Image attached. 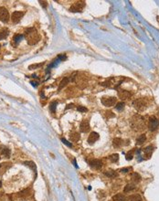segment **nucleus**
<instances>
[{
  "instance_id": "1",
  "label": "nucleus",
  "mask_w": 159,
  "mask_h": 201,
  "mask_svg": "<svg viewBox=\"0 0 159 201\" xmlns=\"http://www.w3.org/2000/svg\"><path fill=\"white\" fill-rule=\"evenodd\" d=\"M131 127L134 129V131H137V132H140V131H143L144 128H145V121H144V118L143 117L142 115L136 113L134 114L132 120H131Z\"/></svg>"
},
{
  "instance_id": "2",
  "label": "nucleus",
  "mask_w": 159,
  "mask_h": 201,
  "mask_svg": "<svg viewBox=\"0 0 159 201\" xmlns=\"http://www.w3.org/2000/svg\"><path fill=\"white\" fill-rule=\"evenodd\" d=\"M25 38L29 45H35L40 39V37L38 33V31L34 27H29V28L26 29Z\"/></svg>"
},
{
  "instance_id": "3",
  "label": "nucleus",
  "mask_w": 159,
  "mask_h": 201,
  "mask_svg": "<svg viewBox=\"0 0 159 201\" xmlns=\"http://www.w3.org/2000/svg\"><path fill=\"white\" fill-rule=\"evenodd\" d=\"M133 106L136 111L138 112H143L147 108V102L143 98L136 99L133 101Z\"/></svg>"
},
{
  "instance_id": "4",
  "label": "nucleus",
  "mask_w": 159,
  "mask_h": 201,
  "mask_svg": "<svg viewBox=\"0 0 159 201\" xmlns=\"http://www.w3.org/2000/svg\"><path fill=\"white\" fill-rule=\"evenodd\" d=\"M101 100V103L106 107H112L116 103L115 97H102Z\"/></svg>"
},
{
  "instance_id": "5",
  "label": "nucleus",
  "mask_w": 159,
  "mask_h": 201,
  "mask_svg": "<svg viewBox=\"0 0 159 201\" xmlns=\"http://www.w3.org/2000/svg\"><path fill=\"white\" fill-rule=\"evenodd\" d=\"M159 126V120L156 117L153 116V117H150L149 119V123H148V128L149 130L154 132L155 130H157Z\"/></svg>"
},
{
  "instance_id": "6",
  "label": "nucleus",
  "mask_w": 159,
  "mask_h": 201,
  "mask_svg": "<svg viewBox=\"0 0 159 201\" xmlns=\"http://www.w3.org/2000/svg\"><path fill=\"white\" fill-rule=\"evenodd\" d=\"M84 7H85L84 1H78L70 7V12H81V10L84 8Z\"/></svg>"
},
{
  "instance_id": "7",
  "label": "nucleus",
  "mask_w": 159,
  "mask_h": 201,
  "mask_svg": "<svg viewBox=\"0 0 159 201\" xmlns=\"http://www.w3.org/2000/svg\"><path fill=\"white\" fill-rule=\"evenodd\" d=\"M0 20L3 23H7L9 20V13L8 9L4 7L0 8Z\"/></svg>"
},
{
  "instance_id": "8",
  "label": "nucleus",
  "mask_w": 159,
  "mask_h": 201,
  "mask_svg": "<svg viewBox=\"0 0 159 201\" xmlns=\"http://www.w3.org/2000/svg\"><path fill=\"white\" fill-rule=\"evenodd\" d=\"M23 16H24V12H21V11H15V12L12 14V16H11L12 22L15 23V24L18 23V22L21 20V18L23 17Z\"/></svg>"
},
{
  "instance_id": "9",
  "label": "nucleus",
  "mask_w": 159,
  "mask_h": 201,
  "mask_svg": "<svg viewBox=\"0 0 159 201\" xmlns=\"http://www.w3.org/2000/svg\"><path fill=\"white\" fill-rule=\"evenodd\" d=\"M118 97L123 100H126L132 97V92L125 91V90H120L118 92Z\"/></svg>"
},
{
  "instance_id": "10",
  "label": "nucleus",
  "mask_w": 159,
  "mask_h": 201,
  "mask_svg": "<svg viewBox=\"0 0 159 201\" xmlns=\"http://www.w3.org/2000/svg\"><path fill=\"white\" fill-rule=\"evenodd\" d=\"M80 129H81V131L82 133H87V132H89L90 129H91L89 121H88V120H84V121H82L81 124V126H80Z\"/></svg>"
},
{
  "instance_id": "11",
  "label": "nucleus",
  "mask_w": 159,
  "mask_h": 201,
  "mask_svg": "<svg viewBox=\"0 0 159 201\" xmlns=\"http://www.w3.org/2000/svg\"><path fill=\"white\" fill-rule=\"evenodd\" d=\"M89 164L92 167L95 168V169H100L102 166V162L99 159H92L89 161Z\"/></svg>"
},
{
  "instance_id": "12",
  "label": "nucleus",
  "mask_w": 159,
  "mask_h": 201,
  "mask_svg": "<svg viewBox=\"0 0 159 201\" xmlns=\"http://www.w3.org/2000/svg\"><path fill=\"white\" fill-rule=\"evenodd\" d=\"M98 139H99V134L96 133V132H92L89 135V137H88V143L90 144H93Z\"/></svg>"
},
{
  "instance_id": "13",
  "label": "nucleus",
  "mask_w": 159,
  "mask_h": 201,
  "mask_svg": "<svg viewBox=\"0 0 159 201\" xmlns=\"http://www.w3.org/2000/svg\"><path fill=\"white\" fill-rule=\"evenodd\" d=\"M11 163H3L0 165V176L4 175L5 172H7V170H8L11 167Z\"/></svg>"
},
{
  "instance_id": "14",
  "label": "nucleus",
  "mask_w": 159,
  "mask_h": 201,
  "mask_svg": "<svg viewBox=\"0 0 159 201\" xmlns=\"http://www.w3.org/2000/svg\"><path fill=\"white\" fill-rule=\"evenodd\" d=\"M153 151H154V147L152 145H148L143 151L144 152V158L149 159L151 157V155H152V154H153Z\"/></svg>"
},
{
  "instance_id": "15",
  "label": "nucleus",
  "mask_w": 159,
  "mask_h": 201,
  "mask_svg": "<svg viewBox=\"0 0 159 201\" xmlns=\"http://www.w3.org/2000/svg\"><path fill=\"white\" fill-rule=\"evenodd\" d=\"M112 200L113 201H125L126 200V197L123 194H116L112 197Z\"/></svg>"
},
{
  "instance_id": "16",
  "label": "nucleus",
  "mask_w": 159,
  "mask_h": 201,
  "mask_svg": "<svg viewBox=\"0 0 159 201\" xmlns=\"http://www.w3.org/2000/svg\"><path fill=\"white\" fill-rule=\"evenodd\" d=\"M145 140H146V135L144 134H141V135H139L138 138L136 139V144H137V145H142L143 143L145 142Z\"/></svg>"
},
{
  "instance_id": "17",
  "label": "nucleus",
  "mask_w": 159,
  "mask_h": 201,
  "mask_svg": "<svg viewBox=\"0 0 159 201\" xmlns=\"http://www.w3.org/2000/svg\"><path fill=\"white\" fill-rule=\"evenodd\" d=\"M123 143H124V141H123L121 138H114L113 141H112V144H113V146H114L115 148L121 147V146L123 145Z\"/></svg>"
},
{
  "instance_id": "18",
  "label": "nucleus",
  "mask_w": 159,
  "mask_h": 201,
  "mask_svg": "<svg viewBox=\"0 0 159 201\" xmlns=\"http://www.w3.org/2000/svg\"><path fill=\"white\" fill-rule=\"evenodd\" d=\"M129 201H143L142 197L139 195V194H134V195H132L128 197Z\"/></svg>"
},
{
  "instance_id": "19",
  "label": "nucleus",
  "mask_w": 159,
  "mask_h": 201,
  "mask_svg": "<svg viewBox=\"0 0 159 201\" xmlns=\"http://www.w3.org/2000/svg\"><path fill=\"white\" fill-rule=\"evenodd\" d=\"M131 178H132V180L134 181V183H138V182H140L141 179H142L141 176H140L138 173H133V174L131 175Z\"/></svg>"
},
{
  "instance_id": "20",
  "label": "nucleus",
  "mask_w": 159,
  "mask_h": 201,
  "mask_svg": "<svg viewBox=\"0 0 159 201\" xmlns=\"http://www.w3.org/2000/svg\"><path fill=\"white\" fill-rule=\"evenodd\" d=\"M69 81H70V79L68 78V77H65V78H63L62 79V81H60V83H59V91H60L61 89H63L68 83H69Z\"/></svg>"
},
{
  "instance_id": "21",
  "label": "nucleus",
  "mask_w": 159,
  "mask_h": 201,
  "mask_svg": "<svg viewBox=\"0 0 159 201\" xmlns=\"http://www.w3.org/2000/svg\"><path fill=\"white\" fill-rule=\"evenodd\" d=\"M104 175L106 176H108V177H112V178H113V177H117L118 176V174L115 172V171H112V170H108V171H105L104 172Z\"/></svg>"
},
{
  "instance_id": "22",
  "label": "nucleus",
  "mask_w": 159,
  "mask_h": 201,
  "mask_svg": "<svg viewBox=\"0 0 159 201\" xmlns=\"http://www.w3.org/2000/svg\"><path fill=\"white\" fill-rule=\"evenodd\" d=\"M8 29H7V28H4V29H2L1 31H0V39H6L8 36Z\"/></svg>"
},
{
  "instance_id": "23",
  "label": "nucleus",
  "mask_w": 159,
  "mask_h": 201,
  "mask_svg": "<svg viewBox=\"0 0 159 201\" xmlns=\"http://www.w3.org/2000/svg\"><path fill=\"white\" fill-rule=\"evenodd\" d=\"M70 139L71 142H78L80 140V134L78 133H73V134H70Z\"/></svg>"
},
{
  "instance_id": "24",
  "label": "nucleus",
  "mask_w": 159,
  "mask_h": 201,
  "mask_svg": "<svg viewBox=\"0 0 159 201\" xmlns=\"http://www.w3.org/2000/svg\"><path fill=\"white\" fill-rule=\"evenodd\" d=\"M109 159H110V161L112 162V163H116L118 160H119V155H118V154H113V155H110Z\"/></svg>"
},
{
  "instance_id": "25",
  "label": "nucleus",
  "mask_w": 159,
  "mask_h": 201,
  "mask_svg": "<svg viewBox=\"0 0 159 201\" xmlns=\"http://www.w3.org/2000/svg\"><path fill=\"white\" fill-rule=\"evenodd\" d=\"M57 105H58V102H57V101H52V102L50 103V110L51 112H53V113L56 112V107H57Z\"/></svg>"
},
{
  "instance_id": "26",
  "label": "nucleus",
  "mask_w": 159,
  "mask_h": 201,
  "mask_svg": "<svg viewBox=\"0 0 159 201\" xmlns=\"http://www.w3.org/2000/svg\"><path fill=\"white\" fill-rule=\"evenodd\" d=\"M134 188H135V186H134V184H128L124 186V192H130L131 190H134Z\"/></svg>"
},
{
  "instance_id": "27",
  "label": "nucleus",
  "mask_w": 159,
  "mask_h": 201,
  "mask_svg": "<svg viewBox=\"0 0 159 201\" xmlns=\"http://www.w3.org/2000/svg\"><path fill=\"white\" fill-rule=\"evenodd\" d=\"M27 166H28V167H30L32 170H36V165H35V163L32 162V161H28V162H25L24 163Z\"/></svg>"
},
{
  "instance_id": "28",
  "label": "nucleus",
  "mask_w": 159,
  "mask_h": 201,
  "mask_svg": "<svg viewBox=\"0 0 159 201\" xmlns=\"http://www.w3.org/2000/svg\"><path fill=\"white\" fill-rule=\"evenodd\" d=\"M23 39V35H16L14 38H13V40L16 44H18L19 42L21 41V39Z\"/></svg>"
},
{
  "instance_id": "29",
  "label": "nucleus",
  "mask_w": 159,
  "mask_h": 201,
  "mask_svg": "<svg viewBox=\"0 0 159 201\" xmlns=\"http://www.w3.org/2000/svg\"><path fill=\"white\" fill-rule=\"evenodd\" d=\"M115 108H116V110H118V111H122V110L124 108V102H118L117 104H116V106H115Z\"/></svg>"
},
{
  "instance_id": "30",
  "label": "nucleus",
  "mask_w": 159,
  "mask_h": 201,
  "mask_svg": "<svg viewBox=\"0 0 159 201\" xmlns=\"http://www.w3.org/2000/svg\"><path fill=\"white\" fill-rule=\"evenodd\" d=\"M2 154H3L5 156L9 157V156H10V150H9L8 148H4V149L2 150Z\"/></svg>"
},
{
  "instance_id": "31",
  "label": "nucleus",
  "mask_w": 159,
  "mask_h": 201,
  "mask_svg": "<svg viewBox=\"0 0 159 201\" xmlns=\"http://www.w3.org/2000/svg\"><path fill=\"white\" fill-rule=\"evenodd\" d=\"M42 65H43V63H39V64H32V65H30L28 69L29 70H35V69H37V68H39L41 67Z\"/></svg>"
},
{
  "instance_id": "32",
  "label": "nucleus",
  "mask_w": 159,
  "mask_h": 201,
  "mask_svg": "<svg viewBox=\"0 0 159 201\" xmlns=\"http://www.w3.org/2000/svg\"><path fill=\"white\" fill-rule=\"evenodd\" d=\"M60 140H61V142L63 143L64 144H66L68 147H72V144H71V143H70L68 142L66 139H64V138H61Z\"/></svg>"
},
{
  "instance_id": "33",
  "label": "nucleus",
  "mask_w": 159,
  "mask_h": 201,
  "mask_svg": "<svg viewBox=\"0 0 159 201\" xmlns=\"http://www.w3.org/2000/svg\"><path fill=\"white\" fill-rule=\"evenodd\" d=\"M133 156H134L133 155V152H131V151L126 154V159L127 160H132L133 159Z\"/></svg>"
},
{
  "instance_id": "34",
  "label": "nucleus",
  "mask_w": 159,
  "mask_h": 201,
  "mask_svg": "<svg viewBox=\"0 0 159 201\" xmlns=\"http://www.w3.org/2000/svg\"><path fill=\"white\" fill-rule=\"evenodd\" d=\"M77 110L79 111V112H88V109L87 108H85L83 106H79Z\"/></svg>"
},
{
  "instance_id": "35",
  "label": "nucleus",
  "mask_w": 159,
  "mask_h": 201,
  "mask_svg": "<svg viewBox=\"0 0 159 201\" xmlns=\"http://www.w3.org/2000/svg\"><path fill=\"white\" fill-rule=\"evenodd\" d=\"M130 170H131V168H130V167L123 168V169H121V172H122V173H127V172H129Z\"/></svg>"
},
{
  "instance_id": "36",
  "label": "nucleus",
  "mask_w": 159,
  "mask_h": 201,
  "mask_svg": "<svg viewBox=\"0 0 159 201\" xmlns=\"http://www.w3.org/2000/svg\"><path fill=\"white\" fill-rule=\"evenodd\" d=\"M106 113H107V116H108V117H114V114H113L112 112H106Z\"/></svg>"
},
{
  "instance_id": "37",
  "label": "nucleus",
  "mask_w": 159,
  "mask_h": 201,
  "mask_svg": "<svg viewBox=\"0 0 159 201\" xmlns=\"http://www.w3.org/2000/svg\"><path fill=\"white\" fill-rule=\"evenodd\" d=\"M40 3H41L42 7H44V8H47V2H46V1H44V2L40 1Z\"/></svg>"
},
{
  "instance_id": "38",
  "label": "nucleus",
  "mask_w": 159,
  "mask_h": 201,
  "mask_svg": "<svg viewBox=\"0 0 159 201\" xmlns=\"http://www.w3.org/2000/svg\"><path fill=\"white\" fill-rule=\"evenodd\" d=\"M73 106H74V104H73V103H70V104H69L67 107H66V110L70 109V108H72Z\"/></svg>"
},
{
  "instance_id": "39",
  "label": "nucleus",
  "mask_w": 159,
  "mask_h": 201,
  "mask_svg": "<svg viewBox=\"0 0 159 201\" xmlns=\"http://www.w3.org/2000/svg\"><path fill=\"white\" fill-rule=\"evenodd\" d=\"M31 84L33 85L34 87H37V86H38V82H35V81H31Z\"/></svg>"
},
{
  "instance_id": "40",
  "label": "nucleus",
  "mask_w": 159,
  "mask_h": 201,
  "mask_svg": "<svg viewBox=\"0 0 159 201\" xmlns=\"http://www.w3.org/2000/svg\"><path fill=\"white\" fill-rule=\"evenodd\" d=\"M73 164H74V166H75V167H78V166H77V163H76V160H75V159L73 160Z\"/></svg>"
},
{
  "instance_id": "41",
  "label": "nucleus",
  "mask_w": 159,
  "mask_h": 201,
  "mask_svg": "<svg viewBox=\"0 0 159 201\" xmlns=\"http://www.w3.org/2000/svg\"><path fill=\"white\" fill-rule=\"evenodd\" d=\"M1 186H2V181H0V187H1Z\"/></svg>"
}]
</instances>
